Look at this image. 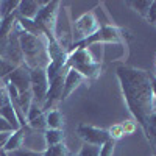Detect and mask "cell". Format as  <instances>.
I'll list each match as a JSON object with an SVG mask.
<instances>
[{
    "label": "cell",
    "instance_id": "obj_1",
    "mask_svg": "<svg viewBox=\"0 0 156 156\" xmlns=\"http://www.w3.org/2000/svg\"><path fill=\"white\" fill-rule=\"evenodd\" d=\"M122 87V94L134 120L145 128L148 117L154 112V100L151 94V75L148 72L129 67V66H119L115 70Z\"/></svg>",
    "mask_w": 156,
    "mask_h": 156
},
{
    "label": "cell",
    "instance_id": "obj_2",
    "mask_svg": "<svg viewBox=\"0 0 156 156\" xmlns=\"http://www.w3.org/2000/svg\"><path fill=\"white\" fill-rule=\"evenodd\" d=\"M17 31H19V47H20L22 56H23V64L28 69H36V67L45 69L48 64L45 37L33 36L30 33H25L20 30H17Z\"/></svg>",
    "mask_w": 156,
    "mask_h": 156
},
{
    "label": "cell",
    "instance_id": "obj_3",
    "mask_svg": "<svg viewBox=\"0 0 156 156\" xmlns=\"http://www.w3.org/2000/svg\"><path fill=\"white\" fill-rule=\"evenodd\" d=\"M67 67L80 72L86 80H94L101 70V62H98L92 56L89 48H76L69 51Z\"/></svg>",
    "mask_w": 156,
    "mask_h": 156
},
{
    "label": "cell",
    "instance_id": "obj_4",
    "mask_svg": "<svg viewBox=\"0 0 156 156\" xmlns=\"http://www.w3.org/2000/svg\"><path fill=\"white\" fill-rule=\"evenodd\" d=\"M123 31L120 28L114 27V25H101L100 30L97 33H94L92 36L86 37L84 41L81 42H76V44H72L70 50H76V48H87L90 45H97V44H119L122 42L123 39Z\"/></svg>",
    "mask_w": 156,
    "mask_h": 156
},
{
    "label": "cell",
    "instance_id": "obj_5",
    "mask_svg": "<svg viewBox=\"0 0 156 156\" xmlns=\"http://www.w3.org/2000/svg\"><path fill=\"white\" fill-rule=\"evenodd\" d=\"M100 27L101 25H100L94 11L84 12L83 16H80L72 23V44L84 41L86 37L97 33L100 30Z\"/></svg>",
    "mask_w": 156,
    "mask_h": 156
},
{
    "label": "cell",
    "instance_id": "obj_6",
    "mask_svg": "<svg viewBox=\"0 0 156 156\" xmlns=\"http://www.w3.org/2000/svg\"><path fill=\"white\" fill-rule=\"evenodd\" d=\"M30 90L33 95V101L37 106H44L47 90H48V78L45 73V69L36 67L30 69Z\"/></svg>",
    "mask_w": 156,
    "mask_h": 156
},
{
    "label": "cell",
    "instance_id": "obj_7",
    "mask_svg": "<svg viewBox=\"0 0 156 156\" xmlns=\"http://www.w3.org/2000/svg\"><path fill=\"white\" fill-rule=\"evenodd\" d=\"M59 2H44L41 9L37 11V14L34 17V22L41 27L44 34H53L55 30V22L58 17V11H59Z\"/></svg>",
    "mask_w": 156,
    "mask_h": 156
},
{
    "label": "cell",
    "instance_id": "obj_8",
    "mask_svg": "<svg viewBox=\"0 0 156 156\" xmlns=\"http://www.w3.org/2000/svg\"><path fill=\"white\" fill-rule=\"evenodd\" d=\"M76 133L84 140V144L97 145V147H101L105 142L109 140L108 129H103V128H98V126H92V125H87V123H80V125H78L76 126Z\"/></svg>",
    "mask_w": 156,
    "mask_h": 156
},
{
    "label": "cell",
    "instance_id": "obj_9",
    "mask_svg": "<svg viewBox=\"0 0 156 156\" xmlns=\"http://www.w3.org/2000/svg\"><path fill=\"white\" fill-rule=\"evenodd\" d=\"M67 72V70H66ZM66 72H61L59 75H56L51 81H48V90H47V97H45V103L42 106L44 112H48L50 109H53V106L58 101L62 100V89H64V75Z\"/></svg>",
    "mask_w": 156,
    "mask_h": 156
},
{
    "label": "cell",
    "instance_id": "obj_10",
    "mask_svg": "<svg viewBox=\"0 0 156 156\" xmlns=\"http://www.w3.org/2000/svg\"><path fill=\"white\" fill-rule=\"evenodd\" d=\"M3 83H11L19 90V94L28 92V90H30V69L25 66V64L17 66L3 80Z\"/></svg>",
    "mask_w": 156,
    "mask_h": 156
},
{
    "label": "cell",
    "instance_id": "obj_11",
    "mask_svg": "<svg viewBox=\"0 0 156 156\" xmlns=\"http://www.w3.org/2000/svg\"><path fill=\"white\" fill-rule=\"evenodd\" d=\"M86 81V78L73 69H67L66 75H64V89H62V100H66L72 92L80 87Z\"/></svg>",
    "mask_w": 156,
    "mask_h": 156
},
{
    "label": "cell",
    "instance_id": "obj_12",
    "mask_svg": "<svg viewBox=\"0 0 156 156\" xmlns=\"http://www.w3.org/2000/svg\"><path fill=\"white\" fill-rule=\"evenodd\" d=\"M42 5H44V2H36V0H20L19 6H17V14H19V17L34 20L37 11L41 9Z\"/></svg>",
    "mask_w": 156,
    "mask_h": 156
},
{
    "label": "cell",
    "instance_id": "obj_13",
    "mask_svg": "<svg viewBox=\"0 0 156 156\" xmlns=\"http://www.w3.org/2000/svg\"><path fill=\"white\" fill-rule=\"evenodd\" d=\"M25 134H27V128H19V129H16L14 133H11V136H9V139H8V142H6L3 151L9 154V153L16 151V150L23 148Z\"/></svg>",
    "mask_w": 156,
    "mask_h": 156
},
{
    "label": "cell",
    "instance_id": "obj_14",
    "mask_svg": "<svg viewBox=\"0 0 156 156\" xmlns=\"http://www.w3.org/2000/svg\"><path fill=\"white\" fill-rule=\"evenodd\" d=\"M45 122H47V129H62L64 126V115L58 109H51L45 112Z\"/></svg>",
    "mask_w": 156,
    "mask_h": 156
},
{
    "label": "cell",
    "instance_id": "obj_15",
    "mask_svg": "<svg viewBox=\"0 0 156 156\" xmlns=\"http://www.w3.org/2000/svg\"><path fill=\"white\" fill-rule=\"evenodd\" d=\"M0 117H3V119H5L12 128H14V131H16V129H19V128H22V126H20V122H19V119H17V114H16V111H14V108H12L11 103H6L5 106L0 108Z\"/></svg>",
    "mask_w": 156,
    "mask_h": 156
},
{
    "label": "cell",
    "instance_id": "obj_16",
    "mask_svg": "<svg viewBox=\"0 0 156 156\" xmlns=\"http://www.w3.org/2000/svg\"><path fill=\"white\" fill-rule=\"evenodd\" d=\"M44 142L45 147H55L64 142V131L62 129H45L44 131Z\"/></svg>",
    "mask_w": 156,
    "mask_h": 156
},
{
    "label": "cell",
    "instance_id": "obj_17",
    "mask_svg": "<svg viewBox=\"0 0 156 156\" xmlns=\"http://www.w3.org/2000/svg\"><path fill=\"white\" fill-rule=\"evenodd\" d=\"M144 133H145L147 139L156 147V112H153V114L148 117L147 125H145V128H144Z\"/></svg>",
    "mask_w": 156,
    "mask_h": 156
},
{
    "label": "cell",
    "instance_id": "obj_18",
    "mask_svg": "<svg viewBox=\"0 0 156 156\" xmlns=\"http://www.w3.org/2000/svg\"><path fill=\"white\" fill-rule=\"evenodd\" d=\"M17 6H19V2L17 0H2L0 2V17L5 19L11 14H14V12L17 11Z\"/></svg>",
    "mask_w": 156,
    "mask_h": 156
},
{
    "label": "cell",
    "instance_id": "obj_19",
    "mask_svg": "<svg viewBox=\"0 0 156 156\" xmlns=\"http://www.w3.org/2000/svg\"><path fill=\"white\" fill-rule=\"evenodd\" d=\"M128 5L131 6L136 12H139L142 17H147L148 9L151 6V2H150V0H137V2H129Z\"/></svg>",
    "mask_w": 156,
    "mask_h": 156
},
{
    "label": "cell",
    "instance_id": "obj_20",
    "mask_svg": "<svg viewBox=\"0 0 156 156\" xmlns=\"http://www.w3.org/2000/svg\"><path fill=\"white\" fill-rule=\"evenodd\" d=\"M14 69H16L14 64H11L9 61H6V59H3L2 56H0V80L3 81Z\"/></svg>",
    "mask_w": 156,
    "mask_h": 156
},
{
    "label": "cell",
    "instance_id": "obj_21",
    "mask_svg": "<svg viewBox=\"0 0 156 156\" xmlns=\"http://www.w3.org/2000/svg\"><path fill=\"white\" fill-rule=\"evenodd\" d=\"M100 153V147L97 145H90V144H84L80 148V151H78V156H98Z\"/></svg>",
    "mask_w": 156,
    "mask_h": 156
},
{
    "label": "cell",
    "instance_id": "obj_22",
    "mask_svg": "<svg viewBox=\"0 0 156 156\" xmlns=\"http://www.w3.org/2000/svg\"><path fill=\"white\" fill-rule=\"evenodd\" d=\"M108 134H109V139H112V140H119L122 136H125L122 123H115V125L109 126L108 128Z\"/></svg>",
    "mask_w": 156,
    "mask_h": 156
},
{
    "label": "cell",
    "instance_id": "obj_23",
    "mask_svg": "<svg viewBox=\"0 0 156 156\" xmlns=\"http://www.w3.org/2000/svg\"><path fill=\"white\" fill-rule=\"evenodd\" d=\"M28 125L34 129V131H37V129H47V122H45V112L42 115H39L36 117V119H33L31 122H28Z\"/></svg>",
    "mask_w": 156,
    "mask_h": 156
},
{
    "label": "cell",
    "instance_id": "obj_24",
    "mask_svg": "<svg viewBox=\"0 0 156 156\" xmlns=\"http://www.w3.org/2000/svg\"><path fill=\"white\" fill-rule=\"evenodd\" d=\"M114 147H115V140L109 139L108 142H105V144L100 147L98 156H112L114 154Z\"/></svg>",
    "mask_w": 156,
    "mask_h": 156
},
{
    "label": "cell",
    "instance_id": "obj_25",
    "mask_svg": "<svg viewBox=\"0 0 156 156\" xmlns=\"http://www.w3.org/2000/svg\"><path fill=\"white\" fill-rule=\"evenodd\" d=\"M42 114H44L42 108H41V106H37L36 103L33 101V103H31V106H30V109H28V114H27V123L31 122L33 119H36V117L42 115Z\"/></svg>",
    "mask_w": 156,
    "mask_h": 156
},
{
    "label": "cell",
    "instance_id": "obj_26",
    "mask_svg": "<svg viewBox=\"0 0 156 156\" xmlns=\"http://www.w3.org/2000/svg\"><path fill=\"white\" fill-rule=\"evenodd\" d=\"M8 156H44V151H34V150H28V148H20L9 153Z\"/></svg>",
    "mask_w": 156,
    "mask_h": 156
},
{
    "label": "cell",
    "instance_id": "obj_27",
    "mask_svg": "<svg viewBox=\"0 0 156 156\" xmlns=\"http://www.w3.org/2000/svg\"><path fill=\"white\" fill-rule=\"evenodd\" d=\"M122 128H123L125 134H133L136 131V122L134 120H125L122 123Z\"/></svg>",
    "mask_w": 156,
    "mask_h": 156
},
{
    "label": "cell",
    "instance_id": "obj_28",
    "mask_svg": "<svg viewBox=\"0 0 156 156\" xmlns=\"http://www.w3.org/2000/svg\"><path fill=\"white\" fill-rule=\"evenodd\" d=\"M147 19H148L150 23H156V0H153V2H151V6L148 9Z\"/></svg>",
    "mask_w": 156,
    "mask_h": 156
},
{
    "label": "cell",
    "instance_id": "obj_29",
    "mask_svg": "<svg viewBox=\"0 0 156 156\" xmlns=\"http://www.w3.org/2000/svg\"><path fill=\"white\" fill-rule=\"evenodd\" d=\"M14 128H12L3 117H0V133H12Z\"/></svg>",
    "mask_w": 156,
    "mask_h": 156
},
{
    "label": "cell",
    "instance_id": "obj_30",
    "mask_svg": "<svg viewBox=\"0 0 156 156\" xmlns=\"http://www.w3.org/2000/svg\"><path fill=\"white\" fill-rule=\"evenodd\" d=\"M12 133H14V131H12ZM9 136H11V133H0V151H3Z\"/></svg>",
    "mask_w": 156,
    "mask_h": 156
},
{
    "label": "cell",
    "instance_id": "obj_31",
    "mask_svg": "<svg viewBox=\"0 0 156 156\" xmlns=\"http://www.w3.org/2000/svg\"><path fill=\"white\" fill-rule=\"evenodd\" d=\"M151 94H153L154 108H156V75H151Z\"/></svg>",
    "mask_w": 156,
    "mask_h": 156
},
{
    "label": "cell",
    "instance_id": "obj_32",
    "mask_svg": "<svg viewBox=\"0 0 156 156\" xmlns=\"http://www.w3.org/2000/svg\"><path fill=\"white\" fill-rule=\"evenodd\" d=\"M0 156H8V153H5V151H0Z\"/></svg>",
    "mask_w": 156,
    "mask_h": 156
},
{
    "label": "cell",
    "instance_id": "obj_33",
    "mask_svg": "<svg viewBox=\"0 0 156 156\" xmlns=\"http://www.w3.org/2000/svg\"><path fill=\"white\" fill-rule=\"evenodd\" d=\"M2 83H3V81H2V80H0V87H2Z\"/></svg>",
    "mask_w": 156,
    "mask_h": 156
},
{
    "label": "cell",
    "instance_id": "obj_34",
    "mask_svg": "<svg viewBox=\"0 0 156 156\" xmlns=\"http://www.w3.org/2000/svg\"><path fill=\"white\" fill-rule=\"evenodd\" d=\"M0 22H2V17H0Z\"/></svg>",
    "mask_w": 156,
    "mask_h": 156
},
{
    "label": "cell",
    "instance_id": "obj_35",
    "mask_svg": "<svg viewBox=\"0 0 156 156\" xmlns=\"http://www.w3.org/2000/svg\"><path fill=\"white\" fill-rule=\"evenodd\" d=\"M154 112H156V108H154Z\"/></svg>",
    "mask_w": 156,
    "mask_h": 156
},
{
    "label": "cell",
    "instance_id": "obj_36",
    "mask_svg": "<svg viewBox=\"0 0 156 156\" xmlns=\"http://www.w3.org/2000/svg\"><path fill=\"white\" fill-rule=\"evenodd\" d=\"M154 25H156V23H154Z\"/></svg>",
    "mask_w": 156,
    "mask_h": 156
}]
</instances>
